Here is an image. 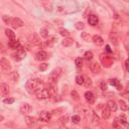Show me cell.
<instances>
[{"mask_svg": "<svg viewBox=\"0 0 129 129\" xmlns=\"http://www.w3.org/2000/svg\"><path fill=\"white\" fill-rule=\"evenodd\" d=\"M84 59L86 60H92V59H93V53H92V52H90V51H88V52H85V55H84Z\"/></svg>", "mask_w": 129, "mask_h": 129, "instance_id": "cell-28", "label": "cell"}, {"mask_svg": "<svg viewBox=\"0 0 129 129\" xmlns=\"http://www.w3.org/2000/svg\"><path fill=\"white\" fill-rule=\"evenodd\" d=\"M62 73H63V70L60 69V68H57V69L53 70L49 76V82L50 84L52 85H55L57 84V82L59 81L60 77L62 76Z\"/></svg>", "mask_w": 129, "mask_h": 129, "instance_id": "cell-2", "label": "cell"}, {"mask_svg": "<svg viewBox=\"0 0 129 129\" xmlns=\"http://www.w3.org/2000/svg\"><path fill=\"white\" fill-rule=\"evenodd\" d=\"M101 89L103 91L107 90V84L105 83V81H102V82H101Z\"/></svg>", "mask_w": 129, "mask_h": 129, "instance_id": "cell-44", "label": "cell"}, {"mask_svg": "<svg viewBox=\"0 0 129 129\" xmlns=\"http://www.w3.org/2000/svg\"><path fill=\"white\" fill-rule=\"evenodd\" d=\"M109 84L112 85V86H116L118 84V81L116 79H110L109 80Z\"/></svg>", "mask_w": 129, "mask_h": 129, "instance_id": "cell-43", "label": "cell"}, {"mask_svg": "<svg viewBox=\"0 0 129 129\" xmlns=\"http://www.w3.org/2000/svg\"><path fill=\"white\" fill-rule=\"evenodd\" d=\"M51 117H52V115L50 112H47V111H43V112H40L39 114V117H38V120L40 122H49L51 120Z\"/></svg>", "mask_w": 129, "mask_h": 129, "instance_id": "cell-6", "label": "cell"}, {"mask_svg": "<svg viewBox=\"0 0 129 129\" xmlns=\"http://www.w3.org/2000/svg\"><path fill=\"white\" fill-rule=\"evenodd\" d=\"M81 37H82L85 42H89L91 39V35L89 34V32H82L81 33Z\"/></svg>", "mask_w": 129, "mask_h": 129, "instance_id": "cell-30", "label": "cell"}, {"mask_svg": "<svg viewBox=\"0 0 129 129\" xmlns=\"http://www.w3.org/2000/svg\"><path fill=\"white\" fill-rule=\"evenodd\" d=\"M3 102L5 104H12V103H14V99L13 98H5L4 100H3Z\"/></svg>", "mask_w": 129, "mask_h": 129, "instance_id": "cell-42", "label": "cell"}, {"mask_svg": "<svg viewBox=\"0 0 129 129\" xmlns=\"http://www.w3.org/2000/svg\"><path fill=\"white\" fill-rule=\"evenodd\" d=\"M125 67H126V70L129 72V59L126 60V62H125Z\"/></svg>", "mask_w": 129, "mask_h": 129, "instance_id": "cell-45", "label": "cell"}, {"mask_svg": "<svg viewBox=\"0 0 129 129\" xmlns=\"http://www.w3.org/2000/svg\"><path fill=\"white\" fill-rule=\"evenodd\" d=\"M52 86H53V85L50 84L49 88H47V90H49V92H50V94H51V97H56V96H57V92H56L55 88H53Z\"/></svg>", "mask_w": 129, "mask_h": 129, "instance_id": "cell-27", "label": "cell"}, {"mask_svg": "<svg viewBox=\"0 0 129 129\" xmlns=\"http://www.w3.org/2000/svg\"><path fill=\"white\" fill-rule=\"evenodd\" d=\"M80 121H81V118H80L79 115H74V116L72 117V122L74 124H79Z\"/></svg>", "mask_w": 129, "mask_h": 129, "instance_id": "cell-35", "label": "cell"}, {"mask_svg": "<svg viewBox=\"0 0 129 129\" xmlns=\"http://www.w3.org/2000/svg\"><path fill=\"white\" fill-rule=\"evenodd\" d=\"M35 96L38 100H46L51 98V94L47 89L43 88V89H38L37 91H35Z\"/></svg>", "mask_w": 129, "mask_h": 129, "instance_id": "cell-3", "label": "cell"}, {"mask_svg": "<svg viewBox=\"0 0 129 129\" xmlns=\"http://www.w3.org/2000/svg\"><path fill=\"white\" fill-rule=\"evenodd\" d=\"M0 66H1L2 70L4 72H10V70H11V66H10L9 62L5 58H2L1 60H0Z\"/></svg>", "mask_w": 129, "mask_h": 129, "instance_id": "cell-7", "label": "cell"}, {"mask_svg": "<svg viewBox=\"0 0 129 129\" xmlns=\"http://www.w3.org/2000/svg\"><path fill=\"white\" fill-rule=\"evenodd\" d=\"M88 22H89L90 25L95 26V25H97V24H98V22H99V18H98L97 15L91 14L89 17H88Z\"/></svg>", "mask_w": 129, "mask_h": 129, "instance_id": "cell-12", "label": "cell"}, {"mask_svg": "<svg viewBox=\"0 0 129 129\" xmlns=\"http://www.w3.org/2000/svg\"><path fill=\"white\" fill-rule=\"evenodd\" d=\"M90 70L93 74H100L101 73V66L98 63H92L90 65Z\"/></svg>", "mask_w": 129, "mask_h": 129, "instance_id": "cell-11", "label": "cell"}, {"mask_svg": "<svg viewBox=\"0 0 129 129\" xmlns=\"http://www.w3.org/2000/svg\"><path fill=\"white\" fill-rule=\"evenodd\" d=\"M43 84V83L42 80H39V79H32V80H29L28 82L26 83L25 88H26V90H27L29 93H33V92L35 93V91H37Z\"/></svg>", "mask_w": 129, "mask_h": 129, "instance_id": "cell-1", "label": "cell"}, {"mask_svg": "<svg viewBox=\"0 0 129 129\" xmlns=\"http://www.w3.org/2000/svg\"><path fill=\"white\" fill-rule=\"evenodd\" d=\"M85 99L89 104H93L95 102V96H94V94L90 91H87L85 93Z\"/></svg>", "mask_w": 129, "mask_h": 129, "instance_id": "cell-13", "label": "cell"}, {"mask_svg": "<svg viewBox=\"0 0 129 129\" xmlns=\"http://www.w3.org/2000/svg\"><path fill=\"white\" fill-rule=\"evenodd\" d=\"M68 120H69V117H68L67 115H65V116H62V117L59 119V123H60V125L65 126V125L68 123Z\"/></svg>", "mask_w": 129, "mask_h": 129, "instance_id": "cell-25", "label": "cell"}, {"mask_svg": "<svg viewBox=\"0 0 129 129\" xmlns=\"http://www.w3.org/2000/svg\"><path fill=\"white\" fill-rule=\"evenodd\" d=\"M106 51H107L108 52H111V50H110V46H109V45H106Z\"/></svg>", "mask_w": 129, "mask_h": 129, "instance_id": "cell-46", "label": "cell"}, {"mask_svg": "<svg viewBox=\"0 0 129 129\" xmlns=\"http://www.w3.org/2000/svg\"><path fill=\"white\" fill-rule=\"evenodd\" d=\"M75 64H76L77 68H81L83 66V60L81 58H78V59H76V60H75Z\"/></svg>", "mask_w": 129, "mask_h": 129, "instance_id": "cell-38", "label": "cell"}, {"mask_svg": "<svg viewBox=\"0 0 129 129\" xmlns=\"http://www.w3.org/2000/svg\"><path fill=\"white\" fill-rule=\"evenodd\" d=\"M31 109H32V108H31V106L28 103H23V104H21V106H20L19 111H20V113H21V114L26 115V114L30 113Z\"/></svg>", "mask_w": 129, "mask_h": 129, "instance_id": "cell-8", "label": "cell"}, {"mask_svg": "<svg viewBox=\"0 0 129 129\" xmlns=\"http://www.w3.org/2000/svg\"><path fill=\"white\" fill-rule=\"evenodd\" d=\"M119 106L121 108V110H123V111H127L128 110V106H127V104L125 103L123 100H120L119 101Z\"/></svg>", "mask_w": 129, "mask_h": 129, "instance_id": "cell-31", "label": "cell"}, {"mask_svg": "<svg viewBox=\"0 0 129 129\" xmlns=\"http://www.w3.org/2000/svg\"><path fill=\"white\" fill-rule=\"evenodd\" d=\"M92 121L94 122V124H100V118L99 116L96 114V113H94L93 112V118H92Z\"/></svg>", "mask_w": 129, "mask_h": 129, "instance_id": "cell-33", "label": "cell"}, {"mask_svg": "<svg viewBox=\"0 0 129 129\" xmlns=\"http://www.w3.org/2000/svg\"><path fill=\"white\" fill-rule=\"evenodd\" d=\"M10 79L13 83H17L19 81V74L17 72H11L10 74Z\"/></svg>", "mask_w": 129, "mask_h": 129, "instance_id": "cell-22", "label": "cell"}, {"mask_svg": "<svg viewBox=\"0 0 129 129\" xmlns=\"http://www.w3.org/2000/svg\"><path fill=\"white\" fill-rule=\"evenodd\" d=\"M25 123L27 124L28 127H33L36 125V120L35 118H33L31 116H26L25 117Z\"/></svg>", "mask_w": 129, "mask_h": 129, "instance_id": "cell-15", "label": "cell"}, {"mask_svg": "<svg viewBox=\"0 0 129 129\" xmlns=\"http://www.w3.org/2000/svg\"><path fill=\"white\" fill-rule=\"evenodd\" d=\"M8 45H9L10 49H12V50H18L19 47H21V46H20V43L18 42V40H16V39L9 40Z\"/></svg>", "mask_w": 129, "mask_h": 129, "instance_id": "cell-18", "label": "cell"}, {"mask_svg": "<svg viewBox=\"0 0 129 129\" xmlns=\"http://www.w3.org/2000/svg\"><path fill=\"white\" fill-rule=\"evenodd\" d=\"M47 58H49V56H47V52H44V51H39L38 52H36V55H35V60H39V62L45 60Z\"/></svg>", "mask_w": 129, "mask_h": 129, "instance_id": "cell-10", "label": "cell"}, {"mask_svg": "<svg viewBox=\"0 0 129 129\" xmlns=\"http://www.w3.org/2000/svg\"><path fill=\"white\" fill-rule=\"evenodd\" d=\"M107 106L109 107V109L111 110V112H115L117 110V108H118L116 102H115L114 100H109V101H108L107 102Z\"/></svg>", "mask_w": 129, "mask_h": 129, "instance_id": "cell-19", "label": "cell"}, {"mask_svg": "<svg viewBox=\"0 0 129 129\" xmlns=\"http://www.w3.org/2000/svg\"><path fill=\"white\" fill-rule=\"evenodd\" d=\"M71 97H72V99L75 100V101H79V100H80V95H79V93H78L76 90H73V91L71 92Z\"/></svg>", "mask_w": 129, "mask_h": 129, "instance_id": "cell-26", "label": "cell"}, {"mask_svg": "<svg viewBox=\"0 0 129 129\" xmlns=\"http://www.w3.org/2000/svg\"><path fill=\"white\" fill-rule=\"evenodd\" d=\"M110 40L111 43H113L114 44H118V42H117V36L115 33H111L110 34Z\"/></svg>", "mask_w": 129, "mask_h": 129, "instance_id": "cell-37", "label": "cell"}, {"mask_svg": "<svg viewBox=\"0 0 129 129\" xmlns=\"http://www.w3.org/2000/svg\"><path fill=\"white\" fill-rule=\"evenodd\" d=\"M123 1H125V2H129V0H123Z\"/></svg>", "mask_w": 129, "mask_h": 129, "instance_id": "cell-48", "label": "cell"}, {"mask_svg": "<svg viewBox=\"0 0 129 129\" xmlns=\"http://www.w3.org/2000/svg\"><path fill=\"white\" fill-rule=\"evenodd\" d=\"M115 121L118 122V123L120 125H125V126H128L127 125V122H126V117L124 116V115H121V116L117 117L116 119H115Z\"/></svg>", "mask_w": 129, "mask_h": 129, "instance_id": "cell-21", "label": "cell"}, {"mask_svg": "<svg viewBox=\"0 0 129 129\" xmlns=\"http://www.w3.org/2000/svg\"><path fill=\"white\" fill-rule=\"evenodd\" d=\"M85 82V75H78L76 77V83L78 85H84Z\"/></svg>", "mask_w": 129, "mask_h": 129, "instance_id": "cell-24", "label": "cell"}, {"mask_svg": "<svg viewBox=\"0 0 129 129\" xmlns=\"http://www.w3.org/2000/svg\"><path fill=\"white\" fill-rule=\"evenodd\" d=\"M29 42L33 44V45H39L40 43H42V42H40V38H39V36L37 35V34H35V33H33V34L31 35V37H30V40Z\"/></svg>", "mask_w": 129, "mask_h": 129, "instance_id": "cell-16", "label": "cell"}, {"mask_svg": "<svg viewBox=\"0 0 129 129\" xmlns=\"http://www.w3.org/2000/svg\"><path fill=\"white\" fill-rule=\"evenodd\" d=\"M111 116V110L109 109V107H105L103 110H102V117H103V119L107 120V119H109Z\"/></svg>", "mask_w": 129, "mask_h": 129, "instance_id": "cell-17", "label": "cell"}, {"mask_svg": "<svg viewBox=\"0 0 129 129\" xmlns=\"http://www.w3.org/2000/svg\"><path fill=\"white\" fill-rule=\"evenodd\" d=\"M47 68H49V64H46V63H43V64H40L39 67H38V69L39 71H42V72H44L47 70Z\"/></svg>", "mask_w": 129, "mask_h": 129, "instance_id": "cell-36", "label": "cell"}, {"mask_svg": "<svg viewBox=\"0 0 129 129\" xmlns=\"http://www.w3.org/2000/svg\"><path fill=\"white\" fill-rule=\"evenodd\" d=\"M5 34H6V36L8 37V39L9 40H14L15 39V34H14V32H13L11 29H6L5 30Z\"/></svg>", "mask_w": 129, "mask_h": 129, "instance_id": "cell-23", "label": "cell"}, {"mask_svg": "<svg viewBox=\"0 0 129 129\" xmlns=\"http://www.w3.org/2000/svg\"><path fill=\"white\" fill-rule=\"evenodd\" d=\"M92 40H93V43L96 44V45H98V46H101V45L104 44V39L102 38L100 35H98V34L94 35L93 38H92Z\"/></svg>", "mask_w": 129, "mask_h": 129, "instance_id": "cell-14", "label": "cell"}, {"mask_svg": "<svg viewBox=\"0 0 129 129\" xmlns=\"http://www.w3.org/2000/svg\"><path fill=\"white\" fill-rule=\"evenodd\" d=\"M84 86L86 88H90L92 86V80L89 78V77H87L85 76V82H84Z\"/></svg>", "mask_w": 129, "mask_h": 129, "instance_id": "cell-29", "label": "cell"}, {"mask_svg": "<svg viewBox=\"0 0 129 129\" xmlns=\"http://www.w3.org/2000/svg\"><path fill=\"white\" fill-rule=\"evenodd\" d=\"M75 27H76V29H78V30H83L85 28V24L83 22L79 21V22H77L76 24H75Z\"/></svg>", "mask_w": 129, "mask_h": 129, "instance_id": "cell-34", "label": "cell"}, {"mask_svg": "<svg viewBox=\"0 0 129 129\" xmlns=\"http://www.w3.org/2000/svg\"><path fill=\"white\" fill-rule=\"evenodd\" d=\"M2 19H3V21H4L6 24H10L12 18H10V17L7 16V15H3V16H2Z\"/></svg>", "mask_w": 129, "mask_h": 129, "instance_id": "cell-41", "label": "cell"}, {"mask_svg": "<svg viewBox=\"0 0 129 129\" xmlns=\"http://www.w3.org/2000/svg\"><path fill=\"white\" fill-rule=\"evenodd\" d=\"M60 35H63L65 37H69V35H70V32L68 31L67 29H60Z\"/></svg>", "mask_w": 129, "mask_h": 129, "instance_id": "cell-40", "label": "cell"}, {"mask_svg": "<svg viewBox=\"0 0 129 129\" xmlns=\"http://www.w3.org/2000/svg\"><path fill=\"white\" fill-rule=\"evenodd\" d=\"M74 39L73 38H71V37H66L63 42H62V44L65 46V47H70V46H72L73 44H74Z\"/></svg>", "mask_w": 129, "mask_h": 129, "instance_id": "cell-20", "label": "cell"}, {"mask_svg": "<svg viewBox=\"0 0 129 129\" xmlns=\"http://www.w3.org/2000/svg\"><path fill=\"white\" fill-rule=\"evenodd\" d=\"M128 35H129V32H128Z\"/></svg>", "mask_w": 129, "mask_h": 129, "instance_id": "cell-49", "label": "cell"}, {"mask_svg": "<svg viewBox=\"0 0 129 129\" xmlns=\"http://www.w3.org/2000/svg\"><path fill=\"white\" fill-rule=\"evenodd\" d=\"M12 57L15 60H21L26 57V52L22 49V47H19V49L16 51V52L12 55Z\"/></svg>", "mask_w": 129, "mask_h": 129, "instance_id": "cell-4", "label": "cell"}, {"mask_svg": "<svg viewBox=\"0 0 129 129\" xmlns=\"http://www.w3.org/2000/svg\"><path fill=\"white\" fill-rule=\"evenodd\" d=\"M11 27L12 28H14V29H17L19 27H21V26H23V21L20 18L18 17H14V18H12L11 19Z\"/></svg>", "mask_w": 129, "mask_h": 129, "instance_id": "cell-5", "label": "cell"}, {"mask_svg": "<svg viewBox=\"0 0 129 129\" xmlns=\"http://www.w3.org/2000/svg\"><path fill=\"white\" fill-rule=\"evenodd\" d=\"M39 33H40V36L43 37V38H46L47 36H49V30L45 29V28H42L39 31Z\"/></svg>", "mask_w": 129, "mask_h": 129, "instance_id": "cell-32", "label": "cell"}, {"mask_svg": "<svg viewBox=\"0 0 129 129\" xmlns=\"http://www.w3.org/2000/svg\"><path fill=\"white\" fill-rule=\"evenodd\" d=\"M0 93H1L2 97L8 96V94H9V86L7 84H5V83H1V85H0Z\"/></svg>", "mask_w": 129, "mask_h": 129, "instance_id": "cell-9", "label": "cell"}, {"mask_svg": "<svg viewBox=\"0 0 129 129\" xmlns=\"http://www.w3.org/2000/svg\"><path fill=\"white\" fill-rule=\"evenodd\" d=\"M56 43V37L55 36H52V37H51V38H49V40L46 42V44H47V46H52V44Z\"/></svg>", "mask_w": 129, "mask_h": 129, "instance_id": "cell-39", "label": "cell"}, {"mask_svg": "<svg viewBox=\"0 0 129 129\" xmlns=\"http://www.w3.org/2000/svg\"><path fill=\"white\" fill-rule=\"evenodd\" d=\"M3 116H2V115H0V122H1V121H3Z\"/></svg>", "mask_w": 129, "mask_h": 129, "instance_id": "cell-47", "label": "cell"}]
</instances>
